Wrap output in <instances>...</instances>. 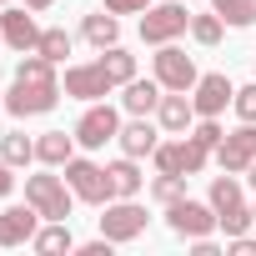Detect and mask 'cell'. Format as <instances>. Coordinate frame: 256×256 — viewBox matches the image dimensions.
I'll use <instances>...</instances> for the list:
<instances>
[{
	"label": "cell",
	"instance_id": "3957f363",
	"mask_svg": "<svg viewBox=\"0 0 256 256\" xmlns=\"http://www.w3.org/2000/svg\"><path fill=\"white\" fill-rule=\"evenodd\" d=\"M136 30H141V40H146V46H171L176 36H186V30H191V10L181 6V0H166V6H146Z\"/></svg>",
	"mask_w": 256,
	"mask_h": 256
},
{
	"label": "cell",
	"instance_id": "9a60e30c",
	"mask_svg": "<svg viewBox=\"0 0 256 256\" xmlns=\"http://www.w3.org/2000/svg\"><path fill=\"white\" fill-rule=\"evenodd\" d=\"M40 211L26 201V206H6V211H0V246H26L36 231H40Z\"/></svg>",
	"mask_w": 256,
	"mask_h": 256
},
{
	"label": "cell",
	"instance_id": "d6a6232c",
	"mask_svg": "<svg viewBox=\"0 0 256 256\" xmlns=\"http://www.w3.org/2000/svg\"><path fill=\"white\" fill-rule=\"evenodd\" d=\"M10 191H16V166H10L6 156H0V201H6Z\"/></svg>",
	"mask_w": 256,
	"mask_h": 256
},
{
	"label": "cell",
	"instance_id": "ac0fdd59",
	"mask_svg": "<svg viewBox=\"0 0 256 256\" xmlns=\"http://www.w3.org/2000/svg\"><path fill=\"white\" fill-rule=\"evenodd\" d=\"M116 141H120L126 156H136V161H141V156H151V151L161 146V131H156L146 116H131V120L120 126V136H116Z\"/></svg>",
	"mask_w": 256,
	"mask_h": 256
},
{
	"label": "cell",
	"instance_id": "f546056e",
	"mask_svg": "<svg viewBox=\"0 0 256 256\" xmlns=\"http://www.w3.org/2000/svg\"><path fill=\"white\" fill-rule=\"evenodd\" d=\"M231 106H236V116H241V120H251V126H256V80H251V86H241Z\"/></svg>",
	"mask_w": 256,
	"mask_h": 256
},
{
	"label": "cell",
	"instance_id": "ba28073f",
	"mask_svg": "<svg viewBox=\"0 0 256 256\" xmlns=\"http://www.w3.org/2000/svg\"><path fill=\"white\" fill-rule=\"evenodd\" d=\"M151 76L161 80V90H191L196 80H201V70H196V60L171 40V46H156V56H151Z\"/></svg>",
	"mask_w": 256,
	"mask_h": 256
},
{
	"label": "cell",
	"instance_id": "4dcf8cb0",
	"mask_svg": "<svg viewBox=\"0 0 256 256\" xmlns=\"http://www.w3.org/2000/svg\"><path fill=\"white\" fill-rule=\"evenodd\" d=\"M146 6H151V0H106V10H110V16H141Z\"/></svg>",
	"mask_w": 256,
	"mask_h": 256
},
{
	"label": "cell",
	"instance_id": "5b68a950",
	"mask_svg": "<svg viewBox=\"0 0 256 256\" xmlns=\"http://www.w3.org/2000/svg\"><path fill=\"white\" fill-rule=\"evenodd\" d=\"M96 221H100V236H110V241L120 246V241H136L151 216H146V206H136V196H116V201L100 206Z\"/></svg>",
	"mask_w": 256,
	"mask_h": 256
},
{
	"label": "cell",
	"instance_id": "8992f818",
	"mask_svg": "<svg viewBox=\"0 0 256 256\" xmlns=\"http://www.w3.org/2000/svg\"><path fill=\"white\" fill-rule=\"evenodd\" d=\"M151 161H156V171H166V176H201L206 161H211V151H206L196 136H186V141H161V146L151 151Z\"/></svg>",
	"mask_w": 256,
	"mask_h": 256
},
{
	"label": "cell",
	"instance_id": "e0dca14e",
	"mask_svg": "<svg viewBox=\"0 0 256 256\" xmlns=\"http://www.w3.org/2000/svg\"><path fill=\"white\" fill-rule=\"evenodd\" d=\"M161 96H166V90H161L156 76H151V80L136 76V80H126V86H120V110H126V116H151V110L161 106Z\"/></svg>",
	"mask_w": 256,
	"mask_h": 256
},
{
	"label": "cell",
	"instance_id": "d4e9b609",
	"mask_svg": "<svg viewBox=\"0 0 256 256\" xmlns=\"http://www.w3.org/2000/svg\"><path fill=\"white\" fill-rule=\"evenodd\" d=\"M36 50H40L46 60H56V66H60V60H66V56L76 50V40H70V30H60V26H46V30H40V46H36Z\"/></svg>",
	"mask_w": 256,
	"mask_h": 256
},
{
	"label": "cell",
	"instance_id": "484cf974",
	"mask_svg": "<svg viewBox=\"0 0 256 256\" xmlns=\"http://www.w3.org/2000/svg\"><path fill=\"white\" fill-rule=\"evenodd\" d=\"M221 36H226V20H221L216 10H211V16H191V40H196V46H216Z\"/></svg>",
	"mask_w": 256,
	"mask_h": 256
},
{
	"label": "cell",
	"instance_id": "4fadbf2b",
	"mask_svg": "<svg viewBox=\"0 0 256 256\" xmlns=\"http://www.w3.org/2000/svg\"><path fill=\"white\" fill-rule=\"evenodd\" d=\"M231 100H236V86H231L221 70H211V76H201V80L191 86V106H196V116H221Z\"/></svg>",
	"mask_w": 256,
	"mask_h": 256
},
{
	"label": "cell",
	"instance_id": "52a82bcc",
	"mask_svg": "<svg viewBox=\"0 0 256 256\" xmlns=\"http://www.w3.org/2000/svg\"><path fill=\"white\" fill-rule=\"evenodd\" d=\"M66 181H70V191H76L86 206H106V201H116L110 171L96 166V161H86V156H70V161H66Z\"/></svg>",
	"mask_w": 256,
	"mask_h": 256
},
{
	"label": "cell",
	"instance_id": "44dd1931",
	"mask_svg": "<svg viewBox=\"0 0 256 256\" xmlns=\"http://www.w3.org/2000/svg\"><path fill=\"white\" fill-rule=\"evenodd\" d=\"M106 171H110V186H116V196H141V186H146V171L136 166V156H126V151H120V161H110Z\"/></svg>",
	"mask_w": 256,
	"mask_h": 256
},
{
	"label": "cell",
	"instance_id": "277c9868",
	"mask_svg": "<svg viewBox=\"0 0 256 256\" xmlns=\"http://www.w3.org/2000/svg\"><path fill=\"white\" fill-rule=\"evenodd\" d=\"M60 106V80H16L6 90V110L16 120H30V116H46Z\"/></svg>",
	"mask_w": 256,
	"mask_h": 256
},
{
	"label": "cell",
	"instance_id": "7a4b0ae2",
	"mask_svg": "<svg viewBox=\"0 0 256 256\" xmlns=\"http://www.w3.org/2000/svg\"><path fill=\"white\" fill-rule=\"evenodd\" d=\"M26 201H30V206H36L46 221H70L76 191H70V181H66V176L40 171V176H26Z\"/></svg>",
	"mask_w": 256,
	"mask_h": 256
},
{
	"label": "cell",
	"instance_id": "6da1fadb",
	"mask_svg": "<svg viewBox=\"0 0 256 256\" xmlns=\"http://www.w3.org/2000/svg\"><path fill=\"white\" fill-rule=\"evenodd\" d=\"M206 201H211V211H216V226H221L226 236H241V231H251V206H246V196H241V176L221 171V176L211 181Z\"/></svg>",
	"mask_w": 256,
	"mask_h": 256
},
{
	"label": "cell",
	"instance_id": "e575fe53",
	"mask_svg": "<svg viewBox=\"0 0 256 256\" xmlns=\"http://www.w3.org/2000/svg\"><path fill=\"white\" fill-rule=\"evenodd\" d=\"M246 6H251V20H256V0H246Z\"/></svg>",
	"mask_w": 256,
	"mask_h": 256
},
{
	"label": "cell",
	"instance_id": "8fae6325",
	"mask_svg": "<svg viewBox=\"0 0 256 256\" xmlns=\"http://www.w3.org/2000/svg\"><path fill=\"white\" fill-rule=\"evenodd\" d=\"M256 161V126L241 120L236 131H226V141L216 146V166L231 171V176H246V166Z\"/></svg>",
	"mask_w": 256,
	"mask_h": 256
},
{
	"label": "cell",
	"instance_id": "7c38bea8",
	"mask_svg": "<svg viewBox=\"0 0 256 256\" xmlns=\"http://www.w3.org/2000/svg\"><path fill=\"white\" fill-rule=\"evenodd\" d=\"M70 100H106L110 90H116V80L106 76V66L100 60H86V66H70L66 70V86H60Z\"/></svg>",
	"mask_w": 256,
	"mask_h": 256
},
{
	"label": "cell",
	"instance_id": "836d02e7",
	"mask_svg": "<svg viewBox=\"0 0 256 256\" xmlns=\"http://www.w3.org/2000/svg\"><path fill=\"white\" fill-rule=\"evenodd\" d=\"M26 6H30V10H36V16H46V10H50V6H56V0H26Z\"/></svg>",
	"mask_w": 256,
	"mask_h": 256
},
{
	"label": "cell",
	"instance_id": "1f68e13d",
	"mask_svg": "<svg viewBox=\"0 0 256 256\" xmlns=\"http://www.w3.org/2000/svg\"><path fill=\"white\" fill-rule=\"evenodd\" d=\"M226 246H231L236 256H256V236H246V231H241V236H226Z\"/></svg>",
	"mask_w": 256,
	"mask_h": 256
},
{
	"label": "cell",
	"instance_id": "7402d4cb",
	"mask_svg": "<svg viewBox=\"0 0 256 256\" xmlns=\"http://www.w3.org/2000/svg\"><path fill=\"white\" fill-rule=\"evenodd\" d=\"M30 246H36L40 256H56V251H70V246H76V236H70V226H66V221H46V226L30 236Z\"/></svg>",
	"mask_w": 256,
	"mask_h": 256
},
{
	"label": "cell",
	"instance_id": "f1b7e54d",
	"mask_svg": "<svg viewBox=\"0 0 256 256\" xmlns=\"http://www.w3.org/2000/svg\"><path fill=\"white\" fill-rule=\"evenodd\" d=\"M186 136H196V141H201L206 151H216V146L226 141V131H221V120H216V116H196V126H191Z\"/></svg>",
	"mask_w": 256,
	"mask_h": 256
},
{
	"label": "cell",
	"instance_id": "2e32d148",
	"mask_svg": "<svg viewBox=\"0 0 256 256\" xmlns=\"http://www.w3.org/2000/svg\"><path fill=\"white\" fill-rule=\"evenodd\" d=\"M156 120L166 136H186L196 126V106H191V90H166L161 106H156Z\"/></svg>",
	"mask_w": 256,
	"mask_h": 256
},
{
	"label": "cell",
	"instance_id": "d590c367",
	"mask_svg": "<svg viewBox=\"0 0 256 256\" xmlns=\"http://www.w3.org/2000/svg\"><path fill=\"white\" fill-rule=\"evenodd\" d=\"M251 226H256V201H251Z\"/></svg>",
	"mask_w": 256,
	"mask_h": 256
},
{
	"label": "cell",
	"instance_id": "5bb4252c",
	"mask_svg": "<svg viewBox=\"0 0 256 256\" xmlns=\"http://www.w3.org/2000/svg\"><path fill=\"white\" fill-rule=\"evenodd\" d=\"M0 40H6L10 50H36L40 46V26H36V10L30 6H20V10H6L0 16Z\"/></svg>",
	"mask_w": 256,
	"mask_h": 256
},
{
	"label": "cell",
	"instance_id": "cb8c5ba5",
	"mask_svg": "<svg viewBox=\"0 0 256 256\" xmlns=\"http://www.w3.org/2000/svg\"><path fill=\"white\" fill-rule=\"evenodd\" d=\"M0 156H6V161L20 171V166H30V161H36V141H30L26 131H10V136H0Z\"/></svg>",
	"mask_w": 256,
	"mask_h": 256
},
{
	"label": "cell",
	"instance_id": "603a6c76",
	"mask_svg": "<svg viewBox=\"0 0 256 256\" xmlns=\"http://www.w3.org/2000/svg\"><path fill=\"white\" fill-rule=\"evenodd\" d=\"M100 66H106V76H110L116 86L136 80V56L126 50V46H106V50H100Z\"/></svg>",
	"mask_w": 256,
	"mask_h": 256
},
{
	"label": "cell",
	"instance_id": "4316f807",
	"mask_svg": "<svg viewBox=\"0 0 256 256\" xmlns=\"http://www.w3.org/2000/svg\"><path fill=\"white\" fill-rule=\"evenodd\" d=\"M186 181H191V176H166V171H156V181H151V201H161V206L181 201V196H186Z\"/></svg>",
	"mask_w": 256,
	"mask_h": 256
},
{
	"label": "cell",
	"instance_id": "74e56055",
	"mask_svg": "<svg viewBox=\"0 0 256 256\" xmlns=\"http://www.w3.org/2000/svg\"><path fill=\"white\" fill-rule=\"evenodd\" d=\"M0 6H6V0H0Z\"/></svg>",
	"mask_w": 256,
	"mask_h": 256
},
{
	"label": "cell",
	"instance_id": "83f0119b",
	"mask_svg": "<svg viewBox=\"0 0 256 256\" xmlns=\"http://www.w3.org/2000/svg\"><path fill=\"white\" fill-rule=\"evenodd\" d=\"M211 10H216L226 26H236V30H241V26H256V20H251V6H246V0H211Z\"/></svg>",
	"mask_w": 256,
	"mask_h": 256
},
{
	"label": "cell",
	"instance_id": "d6986e66",
	"mask_svg": "<svg viewBox=\"0 0 256 256\" xmlns=\"http://www.w3.org/2000/svg\"><path fill=\"white\" fill-rule=\"evenodd\" d=\"M80 36H86L96 50H106V46H120V16H110V10L100 6V10H90V16L80 20Z\"/></svg>",
	"mask_w": 256,
	"mask_h": 256
},
{
	"label": "cell",
	"instance_id": "8d00e7d4",
	"mask_svg": "<svg viewBox=\"0 0 256 256\" xmlns=\"http://www.w3.org/2000/svg\"><path fill=\"white\" fill-rule=\"evenodd\" d=\"M0 110H6V96H0Z\"/></svg>",
	"mask_w": 256,
	"mask_h": 256
},
{
	"label": "cell",
	"instance_id": "30bf717a",
	"mask_svg": "<svg viewBox=\"0 0 256 256\" xmlns=\"http://www.w3.org/2000/svg\"><path fill=\"white\" fill-rule=\"evenodd\" d=\"M166 226H171L181 241H196V236H211V231H216V211H211V201L181 196V201L166 206Z\"/></svg>",
	"mask_w": 256,
	"mask_h": 256
},
{
	"label": "cell",
	"instance_id": "ffe728a7",
	"mask_svg": "<svg viewBox=\"0 0 256 256\" xmlns=\"http://www.w3.org/2000/svg\"><path fill=\"white\" fill-rule=\"evenodd\" d=\"M76 146H80L76 136H66V131H46V136H36V161L56 171V166H66V161L76 156Z\"/></svg>",
	"mask_w": 256,
	"mask_h": 256
},
{
	"label": "cell",
	"instance_id": "9c48e42d",
	"mask_svg": "<svg viewBox=\"0 0 256 256\" xmlns=\"http://www.w3.org/2000/svg\"><path fill=\"white\" fill-rule=\"evenodd\" d=\"M116 136H120V110H116L110 100H90L86 116L76 120V141H80L86 151H100V146H110Z\"/></svg>",
	"mask_w": 256,
	"mask_h": 256
}]
</instances>
